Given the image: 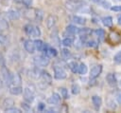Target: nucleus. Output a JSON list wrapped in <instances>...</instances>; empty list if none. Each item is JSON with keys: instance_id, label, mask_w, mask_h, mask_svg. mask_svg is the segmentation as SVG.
Listing matches in <instances>:
<instances>
[{"instance_id": "obj_1", "label": "nucleus", "mask_w": 121, "mask_h": 113, "mask_svg": "<svg viewBox=\"0 0 121 113\" xmlns=\"http://www.w3.org/2000/svg\"><path fill=\"white\" fill-rule=\"evenodd\" d=\"M108 41L112 45H117L121 43V32L112 30L108 35Z\"/></svg>"}, {"instance_id": "obj_2", "label": "nucleus", "mask_w": 121, "mask_h": 113, "mask_svg": "<svg viewBox=\"0 0 121 113\" xmlns=\"http://www.w3.org/2000/svg\"><path fill=\"white\" fill-rule=\"evenodd\" d=\"M34 62L37 66H46L48 64H49V58L47 55H40V56H37L35 57L34 59Z\"/></svg>"}, {"instance_id": "obj_3", "label": "nucleus", "mask_w": 121, "mask_h": 113, "mask_svg": "<svg viewBox=\"0 0 121 113\" xmlns=\"http://www.w3.org/2000/svg\"><path fill=\"white\" fill-rule=\"evenodd\" d=\"M53 69H54V77H55V79H57V80H63V79L66 78L67 74H66V72L64 71V69L62 67L56 66H54Z\"/></svg>"}, {"instance_id": "obj_4", "label": "nucleus", "mask_w": 121, "mask_h": 113, "mask_svg": "<svg viewBox=\"0 0 121 113\" xmlns=\"http://www.w3.org/2000/svg\"><path fill=\"white\" fill-rule=\"evenodd\" d=\"M102 71V66L101 65H97V66H95L91 71H90V79H95L97 78L100 73Z\"/></svg>"}, {"instance_id": "obj_5", "label": "nucleus", "mask_w": 121, "mask_h": 113, "mask_svg": "<svg viewBox=\"0 0 121 113\" xmlns=\"http://www.w3.org/2000/svg\"><path fill=\"white\" fill-rule=\"evenodd\" d=\"M1 72H2V75H3V78L4 80L6 81L7 84H11V80H12V75L10 74L9 70L6 67V66H2L1 68Z\"/></svg>"}, {"instance_id": "obj_6", "label": "nucleus", "mask_w": 121, "mask_h": 113, "mask_svg": "<svg viewBox=\"0 0 121 113\" xmlns=\"http://www.w3.org/2000/svg\"><path fill=\"white\" fill-rule=\"evenodd\" d=\"M24 47L25 49L28 52V53H33L35 51V45H34V41L28 39V40H26L25 43H24Z\"/></svg>"}, {"instance_id": "obj_7", "label": "nucleus", "mask_w": 121, "mask_h": 113, "mask_svg": "<svg viewBox=\"0 0 121 113\" xmlns=\"http://www.w3.org/2000/svg\"><path fill=\"white\" fill-rule=\"evenodd\" d=\"M56 22H57V17L53 14H49L47 17H46V20H45V24H46V28H54V26L56 25Z\"/></svg>"}, {"instance_id": "obj_8", "label": "nucleus", "mask_w": 121, "mask_h": 113, "mask_svg": "<svg viewBox=\"0 0 121 113\" xmlns=\"http://www.w3.org/2000/svg\"><path fill=\"white\" fill-rule=\"evenodd\" d=\"M24 99L27 102V103H32L34 100V95L32 93V91L28 88H25L24 89Z\"/></svg>"}, {"instance_id": "obj_9", "label": "nucleus", "mask_w": 121, "mask_h": 113, "mask_svg": "<svg viewBox=\"0 0 121 113\" xmlns=\"http://www.w3.org/2000/svg\"><path fill=\"white\" fill-rule=\"evenodd\" d=\"M92 102H93V104H94L95 110H99V108L102 104V99L99 96L95 95V96L92 97Z\"/></svg>"}, {"instance_id": "obj_10", "label": "nucleus", "mask_w": 121, "mask_h": 113, "mask_svg": "<svg viewBox=\"0 0 121 113\" xmlns=\"http://www.w3.org/2000/svg\"><path fill=\"white\" fill-rule=\"evenodd\" d=\"M7 16L9 19L10 20H17L20 18V13L17 11V10H14V9H10L7 12Z\"/></svg>"}, {"instance_id": "obj_11", "label": "nucleus", "mask_w": 121, "mask_h": 113, "mask_svg": "<svg viewBox=\"0 0 121 113\" xmlns=\"http://www.w3.org/2000/svg\"><path fill=\"white\" fill-rule=\"evenodd\" d=\"M41 79L43 80V82L44 83H47V84H50L51 83V80H52V77L51 75L47 72V71H41Z\"/></svg>"}, {"instance_id": "obj_12", "label": "nucleus", "mask_w": 121, "mask_h": 113, "mask_svg": "<svg viewBox=\"0 0 121 113\" xmlns=\"http://www.w3.org/2000/svg\"><path fill=\"white\" fill-rule=\"evenodd\" d=\"M106 81H107V83H108L110 85H112V86L115 85L116 83H117L116 78H115L114 74H112V73H109V74H107V76H106Z\"/></svg>"}, {"instance_id": "obj_13", "label": "nucleus", "mask_w": 121, "mask_h": 113, "mask_svg": "<svg viewBox=\"0 0 121 113\" xmlns=\"http://www.w3.org/2000/svg\"><path fill=\"white\" fill-rule=\"evenodd\" d=\"M9 92L12 95H19L23 92V88L21 85H13L9 88Z\"/></svg>"}, {"instance_id": "obj_14", "label": "nucleus", "mask_w": 121, "mask_h": 113, "mask_svg": "<svg viewBox=\"0 0 121 113\" xmlns=\"http://www.w3.org/2000/svg\"><path fill=\"white\" fill-rule=\"evenodd\" d=\"M60 97L58 93H53L52 96L48 99V103L52 104H57L60 103Z\"/></svg>"}, {"instance_id": "obj_15", "label": "nucleus", "mask_w": 121, "mask_h": 113, "mask_svg": "<svg viewBox=\"0 0 121 113\" xmlns=\"http://www.w3.org/2000/svg\"><path fill=\"white\" fill-rule=\"evenodd\" d=\"M14 104V101L10 98H7L4 100L3 102V107L4 109H7V108H9V107H12Z\"/></svg>"}, {"instance_id": "obj_16", "label": "nucleus", "mask_w": 121, "mask_h": 113, "mask_svg": "<svg viewBox=\"0 0 121 113\" xmlns=\"http://www.w3.org/2000/svg\"><path fill=\"white\" fill-rule=\"evenodd\" d=\"M72 20H73V22H74V23L78 24V25H84V24L86 23L85 18H83V17H81V16H78V15L73 16Z\"/></svg>"}, {"instance_id": "obj_17", "label": "nucleus", "mask_w": 121, "mask_h": 113, "mask_svg": "<svg viewBox=\"0 0 121 113\" xmlns=\"http://www.w3.org/2000/svg\"><path fill=\"white\" fill-rule=\"evenodd\" d=\"M102 23L104 26L108 27V28H111L112 26V18L111 16H106V17H103L102 18Z\"/></svg>"}, {"instance_id": "obj_18", "label": "nucleus", "mask_w": 121, "mask_h": 113, "mask_svg": "<svg viewBox=\"0 0 121 113\" xmlns=\"http://www.w3.org/2000/svg\"><path fill=\"white\" fill-rule=\"evenodd\" d=\"M34 45H35V48H36L38 51H43V48L44 44H43V42L42 40L36 39V40L34 41Z\"/></svg>"}, {"instance_id": "obj_19", "label": "nucleus", "mask_w": 121, "mask_h": 113, "mask_svg": "<svg viewBox=\"0 0 121 113\" xmlns=\"http://www.w3.org/2000/svg\"><path fill=\"white\" fill-rule=\"evenodd\" d=\"M66 31L69 33V34H76V33H78V28H77V27H75V26H73V25H69V26H67L66 27Z\"/></svg>"}, {"instance_id": "obj_20", "label": "nucleus", "mask_w": 121, "mask_h": 113, "mask_svg": "<svg viewBox=\"0 0 121 113\" xmlns=\"http://www.w3.org/2000/svg\"><path fill=\"white\" fill-rule=\"evenodd\" d=\"M24 30L26 34L28 35H32L33 34V30H34V26L31 25V24H27L24 27Z\"/></svg>"}, {"instance_id": "obj_21", "label": "nucleus", "mask_w": 121, "mask_h": 113, "mask_svg": "<svg viewBox=\"0 0 121 113\" xmlns=\"http://www.w3.org/2000/svg\"><path fill=\"white\" fill-rule=\"evenodd\" d=\"M11 84H13V85H21V77L19 74H15L12 76Z\"/></svg>"}, {"instance_id": "obj_22", "label": "nucleus", "mask_w": 121, "mask_h": 113, "mask_svg": "<svg viewBox=\"0 0 121 113\" xmlns=\"http://www.w3.org/2000/svg\"><path fill=\"white\" fill-rule=\"evenodd\" d=\"M68 66H69V68L72 70V72H74V73H77V72H78V65L77 62H70V63L68 64Z\"/></svg>"}, {"instance_id": "obj_23", "label": "nucleus", "mask_w": 121, "mask_h": 113, "mask_svg": "<svg viewBox=\"0 0 121 113\" xmlns=\"http://www.w3.org/2000/svg\"><path fill=\"white\" fill-rule=\"evenodd\" d=\"M78 72L79 74H81V75L86 74V73H87V66H86V65H85V64H83V63H81V64L78 66Z\"/></svg>"}, {"instance_id": "obj_24", "label": "nucleus", "mask_w": 121, "mask_h": 113, "mask_svg": "<svg viewBox=\"0 0 121 113\" xmlns=\"http://www.w3.org/2000/svg\"><path fill=\"white\" fill-rule=\"evenodd\" d=\"M95 33H96V35H97V37H98V39H99L100 41L104 40V38H105V31H104V29L98 28V29H96Z\"/></svg>"}, {"instance_id": "obj_25", "label": "nucleus", "mask_w": 121, "mask_h": 113, "mask_svg": "<svg viewBox=\"0 0 121 113\" xmlns=\"http://www.w3.org/2000/svg\"><path fill=\"white\" fill-rule=\"evenodd\" d=\"M73 42H74V40L72 38H64L62 40V45L64 47H71L73 45Z\"/></svg>"}, {"instance_id": "obj_26", "label": "nucleus", "mask_w": 121, "mask_h": 113, "mask_svg": "<svg viewBox=\"0 0 121 113\" xmlns=\"http://www.w3.org/2000/svg\"><path fill=\"white\" fill-rule=\"evenodd\" d=\"M57 54H58V52H57L56 48H54V47H48V50L46 52V55L47 56L55 57V56H57Z\"/></svg>"}, {"instance_id": "obj_27", "label": "nucleus", "mask_w": 121, "mask_h": 113, "mask_svg": "<svg viewBox=\"0 0 121 113\" xmlns=\"http://www.w3.org/2000/svg\"><path fill=\"white\" fill-rule=\"evenodd\" d=\"M79 91H80V88H79V85H78V84L72 85V93H73V94L77 95V94L79 93Z\"/></svg>"}, {"instance_id": "obj_28", "label": "nucleus", "mask_w": 121, "mask_h": 113, "mask_svg": "<svg viewBox=\"0 0 121 113\" xmlns=\"http://www.w3.org/2000/svg\"><path fill=\"white\" fill-rule=\"evenodd\" d=\"M0 28L1 29H8L9 28V24L6 20L0 19Z\"/></svg>"}, {"instance_id": "obj_29", "label": "nucleus", "mask_w": 121, "mask_h": 113, "mask_svg": "<svg viewBox=\"0 0 121 113\" xmlns=\"http://www.w3.org/2000/svg\"><path fill=\"white\" fill-rule=\"evenodd\" d=\"M5 111L6 112H9V113H21L22 111H21V109H19V108H16V107H9V108H7V109H5Z\"/></svg>"}, {"instance_id": "obj_30", "label": "nucleus", "mask_w": 121, "mask_h": 113, "mask_svg": "<svg viewBox=\"0 0 121 113\" xmlns=\"http://www.w3.org/2000/svg\"><path fill=\"white\" fill-rule=\"evenodd\" d=\"M43 17V12L41 9H36V19L39 21H42Z\"/></svg>"}, {"instance_id": "obj_31", "label": "nucleus", "mask_w": 121, "mask_h": 113, "mask_svg": "<svg viewBox=\"0 0 121 113\" xmlns=\"http://www.w3.org/2000/svg\"><path fill=\"white\" fill-rule=\"evenodd\" d=\"M60 94L61 96L63 97V99H68L69 98V95H68V90L64 87H61L60 88Z\"/></svg>"}, {"instance_id": "obj_32", "label": "nucleus", "mask_w": 121, "mask_h": 113, "mask_svg": "<svg viewBox=\"0 0 121 113\" xmlns=\"http://www.w3.org/2000/svg\"><path fill=\"white\" fill-rule=\"evenodd\" d=\"M21 106H22V108L25 110V111H29L30 109H31V107H30V104H28V103H21Z\"/></svg>"}, {"instance_id": "obj_33", "label": "nucleus", "mask_w": 121, "mask_h": 113, "mask_svg": "<svg viewBox=\"0 0 121 113\" xmlns=\"http://www.w3.org/2000/svg\"><path fill=\"white\" fill-rule=\"evenodd\" d=\"M113 60L115 63H121V51H119L117 54H115Z\"/></svg>"}, {"instance_id": "obj_34", "label": "nucleus", "mask_w": 121, "mask_h": 113, "mask_svg": "<svg viewBox=\"0 0 121 113\" xmlns=\"http://www.w3.org/2000/svg\"><path fill=\"white\" fill-rule=\"evenodd\" d=\"M33 36H40L41 35V30L38 27H35L34 26V30H33Z\"/></svg>"}, {"instance_id": "obj_35", "label": "nucleus", "mask_w": 121, "mask_h": 113, "mask_svg": "<svg viewBox=\"0 0 121 113\" xmlns=\"http://www.w3.org/2000/svg\"><path fill=\"white\" fill-rule=\"evenodd\" d=\"M61 53H62V55L65 57V58H68L70 55H71V53H70V51L68 50V49H66V48H63L62 50H61Z\"/></svg>"}, {"instance_id": "obj_36", "label": "nucleus", "mask_w": 121, "mask_h": 113, "mask_svg": "<svg viewBox=\"0 0 121 113\" xmlns=\"http://www.w3.org/2000/svg\"><path fill=\"white\" fill-rule=\"evenodd\" d=\"M6 43H7V37H6L4 34H1V33H0V44L5 45Z\"/></svg>"}, {"instance_id": "obj_37", "label": "nucleus", "mask_w": 121, "mask_h": 113, "mask_svg": "<svg viewBox=\"0 0 121 113\" xmlns=\"http://www.w3.org/2000/svg\"><path fill=\"white\" fill-rule=\"evenodd\" d=\"M33 0H22V3L26 6V7H30L31 4H32Z\"/></svg>"}, {"instance_id": "obj_38", "label": "nucleus", "mask_w": 121, "mask_h": 113, "mask_svg": "<svg viewBox=\"0 0 121 113\" xmlns=\"http://www.w3.org/2000/svg\"><path fill=\"white\" fill-rule=\"evenodd\" d=\"M88 32H90V29L87 28H78V33L85 34V33H88Z\"/></svg>"}, {"instance_id": "obj_39", "label": "nucleus", "mask_w": 121, "mask_h": 113, "mask_svg": "<svg viewBox=\"0 0 121 113\" xmlns=\"http://www.w3.org/2000/svg\"><path fill=\"white\" fill-rule=\"evenodd\" d=\"M111 10L112 11H121V6H113L111 8Z\"/></svg>"}, {"instance_id": "obj_40", "label": "nucleus", "mask_w": 121, "mask_h": 113, "mask_svg": "<svg viewBox=\"0 0 121 113\" xmlns=\"http://www.w3.org/2000/svg\"><path fill=\"white\" fill-rule=\"evenodd\" d=\"M44 107H45V104H43V103H41V104H39V105H38V110L43 111V110L44 109Z\"/></svg>"}, {"instance_id": "obj_41", "label": "nucleus", "mask_w": 121, "mask_h": 113, "mask_svg": "<svg viewBox=\"0 0 121 113\" xmlns=\"http://www.w3.org/2000/svg\"><path fill=\"white\" fill-rule=\"evenodd\" d=\"M87 46L88 47H95V41H89L87 43Z\"/></svg>"}, {"instance_id": "obj_42", "label": "nucleus", "mask_w": 121, "mask_h": 113, "mask_svg": "<svg viewBox=\"0 0 121 113\" xmlns=\"http://www.w3.org/2000/svg\"><path fill=\"white\" fill-rule=\"evenodd\" d=\"M116 99H117V102L121 104V92H119L118 94H117V96H116Z\"/></svg>"}, {"instance_id": "obj_43", "label": "nucleus", "mask_w": 121, "mask_h": 113, "mask_svg": "<svg viewBox=\"0 0 121 113\" xmlns=\"http://www.w3.org/2000/svg\"><path fill=\"white\" fill-rule=\"evenodd\" d=\"M118 24H119V25H121V15L118 17Z\"/></svg>"}]
</instances>
